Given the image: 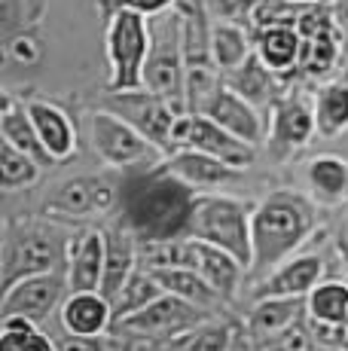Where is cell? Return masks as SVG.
<instances>
[{
    "mask_svg": "<svg viewBox=\"0 0 348 351\" xmlns=\"http://www.w3.org/2000/svg\"><path fill=\"white\" fill-rule=\"evenodd\" d=\"M343 256H345V269H348V251H343Z\"/></svg>",
    "mask_w": 348,
    "mask_h": 351,
    "instance_id": "cell-43",
    "label": "cell"
},
{
    "mask_svg": "<svg viewBox=\"0 0 348 351\" xmlns=\"http://www.w3.org/2000/svg\"><path fill=\"white\" fill-rule=\"evenodd\" d=\"M119 205V190L113 180L107 178H73L64 180L46 202V214H58V217H98V214H110Z\"/></svg>",
    "mask_w": 348,
    "mask_h": 351,
    "instance_id": "cell-13",
    "label": "cell"
},
{
    "mask_svg": "<svg viewBox=\"0 0 348 351\" xmlns=\"http://www.w3.org/2000/svg\"><path fill=\"white\" fill-rule=\"evenodd\" d=\"M336 351H348V348H336Z\"/></svg>",
    "mask_w": 348,
    "mask_h": 351,
    "instance_id": "cell-45",
    "label": "cell"
},
{
    "mask_svg": "<svg viewBox=\"0 0 348 351\" xmlns=\"http://www.w3.org/2000/svg\"><path fill=\"white\" fill-rule=\"evenodd\" d=\"M236 342H238V336L232 324L211 318V321L199 324V327H192L180 339H174L171 348L174 351H232Z\"/></svg>",
    "mask_w": 348,
    "mask_h": 351,
    "instance_id": "cell-34",
    "label": "cell"
},
{
    "mask_svg": "<svg viewBox=\"0 0 348 351\" xmlns=\"http://www.w3.org/2000/svg\"><path fill=\"white\" fill-rule=\"evenodd\" d=\"M293 3H299V6H312V3H321V0H293Z\"/></svg>",
    "mask_w": 348,
    "mask_h": 351,
    "instance_id": "cell-42",
    "label": "cell"
},
{
    "mask_svg": "<svg viewBox=\"0 0 348 351\" xmlns=\"http://www.w3.org/2000/svg\"><path fill=\"white\" fill-rule=\"evenodd\" d=\"M312 342H314V336H312V330L303 327V321L293 324L290 330H284V333L278 336L281 351H312Z\"/></svg>",
    "mask_w": 348,
    "mask_h": 351,
    "instance_id": "cell-39",
    "label": "cell"
},
{
    "mask_svg": "<svg viewBox=\"0 0 348 351\" xmlns=\"http://www.w3.org/2000/svg\"><path fill=\"white\" fill-rule=\"evenodd\" d=\"M192 269L202 272V278L217 290L223 300H236L238 287H242V278L247 275V269L236 260L229 251L217 245H208V241L192 239Z\"/></svg>",
    "mask_w": 348,
    "mask_h": 351,
    "instance_id": "cell-22",
    "label": "cell"
},
{
    "mask_svg": "<svg viewBox=\"0 0 348 351\" xmlns=\"http://www.w3.org/2000/svg\"><path fill=\"white\" fill-rule=\"evenodd\" d=\"M64 260L62 239L43 229H22L18 235H6L3 241V290L16 281L43 275L58 269Z\"/></svg>",
    "mask_w": 348,
    "mask_h": 351,
    "instance_id": "cell-11",
    "label": "cell"
},
{
    "mask_svg": "<svg viewBox=\"0 0 348 351\" xmlns=\"http://www.w3.org/2000/svg\"><path fill=\"white\" fill-rule=\"evenodd\" d=\"M184 147H196L202 153H211V156L223 159L226 165L238 168V171L251 168L253 159H257V147L236 138L232 132H226L223 125H217L205 113H180L177 117V125H174V150H184Z\"/></svg>",
    "mask_w": 348,
    "mask_h": 351,
    "instance_id": "cell-9",
    "label": "cell"
},
{
    "mask_svg": "<svg viewBox=\"0 0 348 351\" xmlns=\"http://www.w3.org/2000/svg\"><path fill=\"white\" fill-rule=\"evenodd\" d=\"M40 162L34 156H28L25 150H18L16 144L0 138V186L6 193L12 190H25V186L37 184L40 178Z\"/></svg>",
    "mask_w": 348,
    "mask_h": 351,
    "instance_id": "cell-33",
    "label": "cell"
},
{
    "mask_svg": "<svg viewBox=\"0 0 348 351\" xmlns=\"http://www.w3.org/2000/svg\"><path fill=\"white\" fill-rule=\"evenodd\" d=\"M0 351H62V348L37 327L31 330L0 327Z\"/></svg>",
    "mask_w": 348,
    "mask_h": 351,
    "instance_id": "cell-36",
    "label": "cell"
},
{
    "mask_svg": "<svg viewBox=\"0 0 348 351\" xmlns=\"http://www.w3.org/2000/svg\"><path fill=\"white\" fill-rule=\"evenodd\" d=\"M253 208L257 205H251V202H245V199H236V195H226V193H199L196 205H192L190 239L223 247V251H229L245 269H251Z\"/></svg>",
    "mask_w": 348,
    "mask_h": 351,
    "instance_id": "cell-3",
    "label": "cell"
},
{
    "mask_svg": "<svg viewBox=\"0 0 348 351\" xmlns=\"http://www.w3.org/2000/svg\"><path fill=\"white\" fill-rule=\"evenodd\" d=\"M339 251H348V214H345L343 226H339Z\"/></svg>",
    "mask_w": 348,
    "mask_h": 351,
    "instance_id": "cell-41",
    "label": "cell"
},
{
    "mask_svg": "<svg viewBox=\"0 0 348 351\" xmlns=\"http://www.w3.org/2000/svg\"><path fill=\"white\" fill-rule=\"evenodd\" d=\"M314 125L321 138H336L348 132V83H327L314 92Z\"/></svg>",
    "mask_w": 348,
    "mask_h": 351,
    "instance_id": "cell-28",
    "label": "cell"
},
{
    "mask_svg": "<svg viewBox=\"0 0 348 351\" xmlns=\"http://www.w3.org/2000/svg\"><path fill=\"white\" fill-rule=\"evenodd\" d=\"M226 86H232V89L238 92V95H245L251 104H269V101H275V73L269 71L263 62H260V56H257V49H253V56L247 58V62L238 67V71H232V73H226Z\"/></svg>",
    "mask_w": 348,
    "mask_h": 351,
    "instance_id": "cell-29",
    "label": "cell"
},
{
    "mask_svg": "<svg viewBox=\"0 0 348 351\" xmlns=\"http://www.w3.org/2000/svg\"><path fill=\"white\" fill-rule=\"evenodd\" d=\"M153 49V25L147 16L119 6L107 22L110 92L144 89V67Z\"/></svg>",
    "mask_w": 348,
    "mask_h": 351,
    "instance_id": "cell-4",
    "label": "cell"
},
{
    "mask_svg": "<svg viewBox=\"0 0 348 351\" xmlns=\"http://www.w3.org/2000/svg\"><path fill=\"white\" fill-rule=\"evenodd\" d=\"M64 290H71L68 275H62L58 269L43 272V275H31V278H22L12 287L3 290L0 318H6V315H22V318H31L34 324H40L68 300Z\"/></svg>",
    "mask_w": 348,
    "mask_h": 351,
    "instance_id": "cell-12",
    "label": "cell"
},
{
    "mask_svg": "<svg viewBox=\"0 0 348 351\" xmlns=\"http://www.w3.org/2000/svg\"><path fill=\"white\" fill-rule=\"evenodd\" d=\"M309 330L314 342L324 348H348V327H336V324H324L309 318Z\"/></svg>",
    "mask_w": 348,
    "mask_h": 351,
    "instance_id": "cell-37",
    "label": "cell"
},
{
    "mask_svg": "<svg viewBox=\"0 0 348 351\" xmlns=\"http://www.w3.org/2000/svg\"><path fill=\"white\" fill-rule=\"evenodd\" d=\"M153 278L165 287V293H174L180 300H190L202 308H217L223 302V296L214 290L208 281L202 278V272L192 266H169V269H150Z\"/></svg>",
    "mask_w": 348,
    "mask_h": 351,
    "instance_id": "cell-27",
    "label": "cell"
},
{
    "mask_svg": "<svg viewBox=\"0 0 348 351\" xmlns=\"http://www.w3.org/2000/svg\"><path fill=\"white\" fill-rule=\"evenodd\" d=\"M297 31L303 37V56H299L303 73L312 80L327 77L343 56V28H339L333 10L321 3L306 6L297 19Z\"/></svg>",
    "mask_w": 348,
    "mask_h": 351,
    "instance_id": "cell-10",
    "label": "cell"
},
{
    "mask_svg": "<svg viewBox=\"0 0 348 351\" xmlns=\"http://www.w3.org/2000/svg\"><path fill=\"white\" fill-rule=\"evenodd\" d=\"M196 195L199 190L156 165L147 174H135L123 184L119 190L123 223L138 235V241L190 239Z\"/></svg>",
    "mask_w": 348,
    "mask_h": 351,
    "instance_id": "cell-1",
    "label": "cell"
},
{
    "mask_svg": "<svg viewBox=\"0 0 348 351\" xmlns=\"http://www.w3.org/2000/svg\"><path fill=\"white\" fill-rule=\"evenodd\" d=\"M306 6L293 3V0H253L251 25L253 28H269V25H297L299 12Z\"/></svg>",
    "mask_w": 348,
    "mask_h": 351,
    "instance_id": "cell-35",
    "label": "cell"
},
{
    "mask_svg": "<svg viewBox=\"0 0 348 351\" xmlns=\"http://www.w3.org/2000/svg\"><path fill=\"white\" fill-rule=\"evenodd\" d=\"M318 132L314 125V107L306 98H281L272 104V123H269V144L275 150H299L312 141Z\"/></svg>",
    "mask_w": 348,
    "mask_h": 351,
    "instance_id": "cell-18",
    "label": "cell"
},
{
    "mask_svg": "<svg viewBox=\"0 0 348 351\" xmlns=\"http://www.w3.org/2000/svg\"><path fill=\"white\" fill-rule=\"evenodd\" d=\"M208 52L220 73H232L253 56V40L247 37V31L238 22L217 19L208 31Z\"/></svg>",
    "mask_w": 348,
    "mask_h": 351,
    "instance_id": "cell-25",
    "label": "cell"
},
{
    "mask_svg": "<svg viewBox=\"0 0 348 351\" xmlns=\"http://www.w3.org/2000/svg\"><path fill=\"white\" fill-rule=\"evenodd\" d=\"M107 241V256H104V278H101V293L107 300H116V293L125 287L132 272L138 269V235L129 226H110L104 229Z\"/></svg>",
    "mask_w": 348,
    "mask_h": 351,
    "instance_id": "cell-21",
    "label": "cell"
},
{
    "mask_svg": "<svg viewBox=\"0 0 348 351\" xmlns=\"http://www.w3.org/2000/svg\"><path fill=\"white\" fill-rule=\"evenodd\" d=\"M129 351H140V348H129Z\"/></svg>",
    "mask_w": 348,
    "mask_h": 351,
    "instance_id": "cell-46",
    "label": "cell"
},
{
    "mask_svg": "<svg viewBox=\"0 0 348 351\" xmlns=\"http://www.w3.org/2000/svg\"><path fill=\"white\" fill-rule=\"evenodd\" d=\"M107 241L104 229H86L71 241L68 254V285L71 290H101Z\"/></svg>",
    "mask_w": 348,
    "mask_h": 351,
    "instance_id": "cell-19",
    "label": "cell"
},
{
    "mask_svg": "<svg viewBox=\"0 0 348 351\" xmlns=\"http://www.w3.org/2000/svg\"><path fill=\"white\" fill-rule=\"evenodd\" d=\"M306 302H309V318L348 327V285L343 281H321L306 296Z\"/></svg>",
    "mask_w": 348,
    "mask_h": 351,
    "instance_id": "cell-32",
    "label": "cell"
},
{
    "mask_svg": "<svg viewBox=\"0 0 348 351\" xmlns=\"http://www.w3.org/2000/svg\"><path fill=\"white\" fill-rule=\"evenodd\" d=\"M202 113L211 117L217 125H223L226 132H232L236 138H242L253 147H260L266 141V134H269V125H266L260 107L251 104L245 95H238V92L226 83L217 86V92L208 98V104L202 107Z\"/></svg>",
    "mask_w": 348,
    "mask_h": 351,
    "instance_id": "cell-14",
    "label": "cell"
},
{
    "mask_svg": "<svg viewBox=\"0 0 348 351\" xmlns=\"http://www.w3.org/2000/svg\"><path fill=\"white\" fill-rule=\"evenodd\" d=\"M104 107H110L113 113L129 119V123L135 125L150 144H156L165 156L174 153V125H177L180 110L169 98L156 95V92H150V89L110 92Z\"/></svg>",
    "mask_w": 348,
    "mask_h": 351,
    "instance_id": "cell-8",
    "label": "cell"
},
{
    "mask_svg": "<svg viewBox=\"0 0 348 351\" xmlns=\"http://www.w3.org/2000/svg\"><path fill=\"white\" fill-rule=\"evenodd\" d=\"M28 113L34 119V128L43 141L46 153L55 162H64L77 153V128L71 117L62 107L49 104V101H28Z\"/></svg>",
    "mask_w": 348,
    "mask_h": 351,
    "instance_id": "cell-23",
    "label": "cell"
},
{
    "mask_svg": "<svg viewBox=\"0 0 348 351\" xmlns=\"http://www.w3.org/2000/svg\"><path fill=\"white\" fill-rule=\"evenodd\" d=\"M324 275V260L318 254H299L281 263L275 272H269L253 287V300L263 296H309L321 285Z\"/></svg>",
    "mask_w": 348,
    "mask_h": 351,
    "instance_id": "cell-17",
    "label": "cell"
},
{
    "mask_svg": "<svg viewBox=\"0 0 348 351\" xmlns=\"http://www.w3.org/2000/svg\"><path fill=\"white\" fill-rule=\"evenodd\" d=\"M62 351H123L116 346V339L110 336H68L64 342H58Z\"/></svg>",
    "mask_w": 348,
    "mask_h": 351,
    "instance_id": "cell-38",
    "label": "cell"
},
{
    "mask_svg": "<svg viewBox=\"0 0 348 351\" xmlns=\"http://www.w3.org/2000/svg\"><path fill=\"white\" fill-rule=\"evenodd\" d=\"M232 351H245V348H242V346H238V342H236V348H232Z\"/></svg>",
    "mask_w": 348,
    "mask_h": 351,
    "instance_id": "cell-44",
    "label": "cell"
},
{
    "mask_svg": "<svg viewBox=\"0 0 348 351\" xmlns=\"http://www.w3.org/2000/svg\"><path fill=\"white\" fill-rule=\"evenodd\" d=\"M169 174H174L177 180L190 184L192 190L199 193H208V190H217V186H226L238 178V168L226 165L223 159L211 156V153H202L196 147H184V150H174L165 162H159Z\"/></svg>",
    "mask_w": 348,
    "mask_h": 351,
    "instance_id": "cell-15",
    "label": "cell"
},
{
    "mask_svg": "<svg viewBox=\"0 0 348 351\" xmlns=\"http://www.w3.org/2000/svg\"><path fill=\"white\" fill-rule=\"evenodd\" d=\"M89 138L98 159L110 168L144 165V162H159L165 156L156 144H150L129 119L113 113L110 107H98L89 113Z\"/></svg>",
    "mask_w": 348,
    "mask_h": 351,
    "instance_id": "cell-7",
    "label": "cell"
},
{
    "mask_svg": "<svg viewBox=\"0 0 348 351\" xmlns=\"http://www.w3.org/2000/svg\"><path fill=\"white\" fill-rule=\"evenodd\" d=\"M153 25V49L144 67V89L169 98L180 113L186 110V52H184V22L177 16H156Z\"/></svg>",
    "mask_w": 348,
    "mask_h": 351,
    "instance_id": "cell-5",
    "label": "cell"
},
{
    "mask_svg": "<svg viewBox=\"0 0 348 351\" xmlns=\"http://www.w3.org/2000/svg\"><path fill=\"white\" fill-rule=\"evenodd\" d=\"M314 195L324 202H339L348 193V162L339 156H314L306 168Z\"/></svg>",
    "mask_w": 348,
    "mask_h": 351,
    "instance_id": "cell-30",
    "label": "cell"
},
{
    "mask_svg": "<svg viewBox=\"0 0 348 351\" xmlns=\"http://www.w3.org/2000/svg\"><path fill=\"white\" fill-rule=\"evenodd\" d=\"M113 302L101 290H71L62 302V327L68 336H104L113 330Z\"/></svg>",
    "mask_w": 348,
    "mask_h": 351,
    "instance_id": "cell-16",
    "label": "cell"
},
{
    "mask_svg": "<svg viewBox=\"0 0 348 351\" xmlns=\"http://www.w3.org/2000/svg\"><path fill=\"white\" fill-rule=\"evenodd\" d=\"M0 138L16 144L18 150H25L28 156H34L40 165H52V162H55L46 153L43 141H40L34 119H31V113H28V104H16L10 95L3 98V110H0Z\"/></svg>",
    "mask_w": 348,
    "mask_h": 351,
    "instance_id": "cell-26",
    "label": "cell"
},
{
    "mask_svg": "<svg viewBox=\"0 0 348 351\" xmlns=\"http://www.w3.org/2000/svg\"><path fill=\"white\" fill-rule=\"evenodd\" d=\"M314 226H318V214H314L312 199H306L303 193L275 190L263 202H257L251 220L253 260L247 275L253 281H263L269 272H275L281 263L297 256Z\"/></svg>",
    "mask_w": 348,
    "mask_h": 351,
    "instance_id": "cell-2",
    "label": "cell"
},
{
    "mask_svg": "<svg viewBox=\"0 0 348 351\" xmlns=\"http://www.w3.org/2000/svg\"><path fill=\"white\" fill-rule=\"evenodd\" d=\"M253 49H257L260 62L269 67L272 73H287L293 67H299L303 37H299L297 25H269V28L257 31Z\"/></svg>",
    "mask_w": 348,
    "mask_h": 351,
    "instance_id": "cell-24",
    "label": "cell"
},
{
    "mask_svg": "<svg viewBox=\"0 0 348 351\" xmlns=\"http://www.w3.org/2000/svg\"><path fill=\"white\" fill-rule=\"evenodd\" d=\"M303 315H309L306 296H263L251 308L247 333L253 339H278L284 330L303 321Z\"/></svg>",
    "mask_w": 348,
    "mask_h": 351,
    "instance_id": "cell-20",
    "label": "cell"
},
{
    "mask_svg": "<svg viewBox=\"0 0 348 351\" xmlns=\"http://www.w3.org/2000/svg\"><path fill=\"white\" fill-rule=\"evenodd\" d=\"M162 293H165V287L153 278L150 269L138 266L135 272H132V278L125 281V287L116 293V300H113V315H116V321H123V318H129V315L140 312L144 306H150V302L159 300Z\"/></svg>",
    "mask_w": 348,
    "mask_h": 351,
    "instance_id": "cell-31",
    "label": "cell"
},
{
    "mask_svg": "<svg viewBox=\"0 0 348 351\" xmlns=\"http://www.w3.org/2000/svg\"><path fill=\"white\" fill-rule=\"evenodd\" d=\"M174 3H177V0H119V6H125V10H135V12H140V16H147V19L165 16V12H169Z\"/></svg>",
    "mask_w": 348,
    "mask_h": 351,
    "instance_id": "cell-40",
    "label": "cell"
},
{
    "mask_svg": "<svg viewBox=\"0 0 348 351\" xmlns=\"http://www.w3.org/2000/svg\"><path fill=\"white\" fill-rule=\"evenodd\" d=\"M214 312L202 308L190 300H180L174 293H162L159 300H153L150 306H144L140 312L129 315V318L113 324V333L116 336H129V339H180L184 333H190L192 327L211 321Z\"/></svg>",
    "mask_w": 348,
    "mask_h": 351,
    "instance_id": "cell-6",
    "label": "cell"
}]
</instances>
